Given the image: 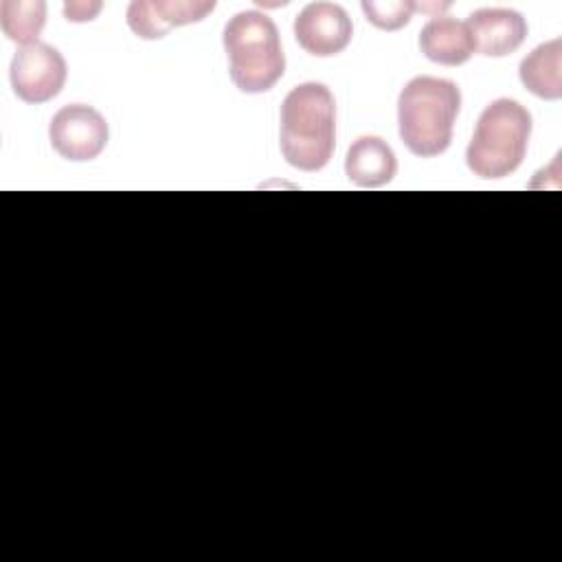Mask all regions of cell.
Wrapping results in <instances>:
<instances>
[{"mask_svg": "<svg viewBox=\"0 0 562 562\" xmlns=\"http://www.w3.org/2000/svg\"><path fill=\"white\" fill-rule=\"evenodd\" d=\"M336 143V103L325 83L294 86L281 105V154L301 171L323 169Z\"/></svg>", "mask_w": 562, "mask_h": 562, "instance_id": "obj_1", "label": "cell"}, {"mask_svg": "<svg viewBox=\"0 0 562 562\" xmlns=\"http://www.w3.org/2000/svg\"><path fill=\"white\" fill-rule=\"evenodd\" d=\"M461 108V90L439 77L411 79L397 99V125L402 143L422 158L439 156L452 140V127Z\"/></svg>", "mask_w": 562, "mask_h": 562, "instance_id": "obj_2", "label": "cell"}, {"mask_svg": "<svg viewBox=\"0 0 562 562\" xmlns=\"http://www.w3.org/2000/svg\"><path fill=\"white\" fill-rule=\"evenodd\" d=\"M228 75L246 94L268 92L285 72L279 29L261 11H239L224 26Z\"/></svg>", "mask_w": 562, "mask_h": 562, "instance_id": "obj_3", "label": "cell"}, {"mask_svg": "<svg viewBox=\"0 0 562 562\" xmlns=\"http://www.w3.org/2000/svg\"><path fill=\"white\" fill-rule=\"evenodd\" d=\"M531 114L514 99H496L481 112L465 162L479 178H505L516 171L527 154Z\"/></svg>", "mask_w": 562, "mask_h": 562, "instance_id": "obj_4", "label": "cell"}, {"mask_svg": "<svg viewBox=\"0 0 562 562\" xmlns=\"http://www.w3.org/2000/svg\"><path fill=\"white\" fill-rule=\"evenodd\" d=\"M64 55L44 42L18 48L11 59V88L26 103H46L57 97L66 83Z\"/></svg>", "mask_w": 562, "mask_h": 562, "instance_id": "obj_5", "label": "cell"}, {"mask_svg": "<svg viewBox=\"0 0 562 562\" xmlns=\"http://www.w3.org/2000/svg\"><path fill=\"white\" fill-rule=\"evenodd\" d=\"M48 138L61 158L72 162L92 160L108 145V123L90 105H64L50 119Z\"/></svg>", "mask_w": 562, "mask_h": 562, "instance_id": "obj_6", "label": "cell"}, {"mask_svg": "<svg viewBox=\"0 0 562 562\" xmlns=\"http://www.w3.org/2000/svg\"><path fill=\"white\" fill-rule=\"evenodd\" d=\"M353 24L347 11L334 2H310L294 18L299 46L314 57H334L347 48Z\"/></svg>", "mask_w": 562, "mask_h": 562, "instance_id": "obj_7", "label": "cell"}, {"mask_svg": "<svg viewBox=\"0 0 562 562\" xmlns=\"http://www.w3.org/2000/svg\"><path fill=\"white\" fill-rule=\"evenodd\" d=\"M213 9V0H134L127 7V26L143 40H160L173 26L204 20Z\"/></svg>", "mask_w": 562, "mask_h": 562, "instance_id": "obj_8", "label": "cell"}, {"mask_svg": "<svg viewBox=\"0 0 562 562\" xmlns=\"http://www.w3.org/2000/svg\"><path fill=\"white\" fill-rule=\"evenodd\" d=\"M474 50L485 57H505L527 37V22L514 9H476L465 22Z\"/></svg>", "mask_w": 562, "mask_h": 562, "instance_id": "obj_9", "label": "cell"}, {"mask_svg": "<svg viewBox=\"0 0 562 562\" xmlns=\"http://www.w3.org/2000/svg\"><path fill=\"white\" fill-rule=\"evenodd\" d=\"M419 50L435 64L461 66L474 55V42L465 22L450 15H437L422 26Z\"/></svg>", "mask_w": 562, "mask_h": 562, "instance_id": "obj_10", "label": "cell"}, {"mask_svg": "<svg viewBox=\"0 0 562 562\" xmlns=\"http://www.w3.org/2000/svg\"><path fill=\"white\" fill-rule=\"evenodd\" d=\"M397 171L393 149L380 136H360L351 143L345 158V173L358 187H382Z\"/></svg>", "mask_w": 562, "mask_h": 562, "instance_id": "obj_11", "label": "cell"}, {"mask_svg": "<svg viewBox=\"0 0 562 562\" xmlns=\"http://www.w3.org/2000/svg\"><path fill=\"white\" fill-rule=\"evenodd\" d=\"M522 86L547 101L562 97V40L555 37L536 46L518 68Z\"/></svg>", "mask_w": 562, "mask_h": 562, "instance_id": "obj_12", "label": "cell"}, {"mask_svg": "<svg viewBox=\"0 0 562 562\" xmlns=\"http://www.w3.org/2000/svg\"><path fill=\"white\" fill-rule=\"evenodd\" d=\"M46 22V2L42 0H4L0 4V26L11 42L22 46L35 44Z\"/></svg>", "mask_w": 562, "mask_h": 562, "instance_id": "obj_13", "label": "cell"}, {"mask_svg": "<svg viewBox=\"0 0 562 562\" xmlns=\"http://www.w3.org/2000/svg\"><path fill=\"white\" fill-rule=\"evenodd\" d=\"M362 11H364L367 20L373 26H378L382 31H397V29H402L411 22V15L415 11V2H408V0H386V2L364 0Z\"/></svg>", "mask_w": 562, "mask_h": 562, "instance_id": "obj_14", "label": "cell"}, {"mask_svg": "<svg viewBox=\"0 0 562 562\" xmlns=\"http://www.w3.org/2000/svg\"><path fill=\"white\" fill-rule=\"evenodd\" d=\"M101 9V2H68L64 7V15L68 22H88L92 20Z\"/></svg>", "mask_w": 562, "mask_h": 562, "instance_id": "obj_15", "label": "cell"}, {"mask_svg": "<svg viewBox=\"0 0 562 562\" xmlns=\"http://www.w3.org/2000/svg\"><path fill=\"white\" fill-rule=\"evenodd\" d=\"M450 7V2H435V4H419V2H415V11H422V13H432V18H437L441 11H446Z\"/></svg>", "mask_w": 562, "mask_h": 562, "instance_id": "obj_16", "label": "cell"}]
</instances>
